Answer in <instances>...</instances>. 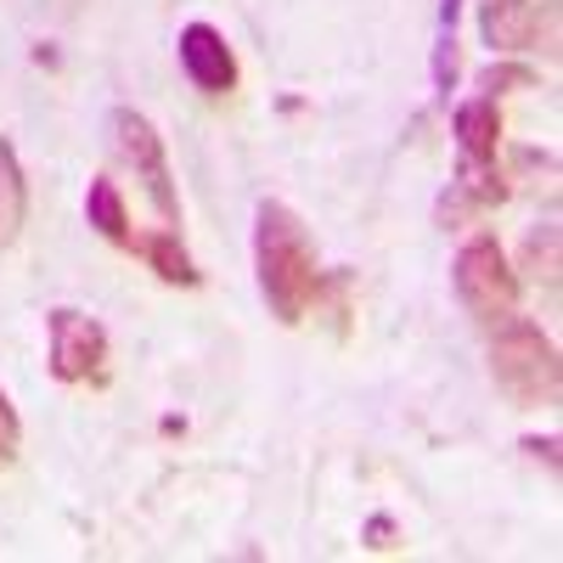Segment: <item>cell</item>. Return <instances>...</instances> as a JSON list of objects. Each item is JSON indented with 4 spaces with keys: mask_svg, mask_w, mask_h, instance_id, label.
I'll return each instance as SVG.
<instances>
[{
    "mask_svg": "<svg viewBox=\"0 0 563 563\" xmlns=\"http://www.w3.org/2000/svg\"><path fill=\"white\" fill-rule=\"evenodd\" d=\"M254 271H260V294L271 316L282 327H299L321 294V265H316V243L305 220L276 198L254 209Z\"/></svg>",
    "mask_w": 563,
    "mask_h": 563,
    "instance_id": "cell-1",
    "label": "cell"
},
{
    "mask_svg": "<svg viewBox=\"0 0 563 563\" xmlns=\"http://www.w3.org/2000/svg\"><path fill=\"white\" fill-rule=\"evenodd\" d=\"M490 378L512 406H558L563 389V361L552 333H541V321L512 310L507 321H496L490 333Z\"/></svg>",
    "mask_w": 563,
    "mask_h": 563,
    "instance_id": "cell-2",
    "label": "cell"
},
{
    "mask_svg": "<svg viewBox=\"0 0 563 563\" xmlns=\"http://www.w3.org/2000/svg\"><path fill=\"white\" fill-rule=\"evenodd\" d=\"M451 288H456L462 310L474 321H485V327H496V321H507L512 310H519V271L507 265V249L490 238V231H474V238L456 249Z\"/></svg>",
    "mask_w": 563,
    "mask_h": 563,
    "instance_id": "cell-3",
    "label": "cell"
},
{
    "mask_svg": "<svg viewBox=\"0 0 563 563\" xmlns=\"http://www.w3.org/2000/svg\"><path fill=\"white\" fill-rule=\"evenodd\" d=\"M45 366H52L57 384L74 389H102L113 378V339L97 316L57 305L45 316Z\"/></svg>",
    "mask_w": 563,
    "mask_h": 563,
    "instance_id": "cell-4",
    "label": "cell"
},
{
    "mask_svg": "<svg viewBox=\"0 0 563 563\" xmlns=\"http://www.w3.org/2000/svg\"><path fill=\"white\" fill-rule=\"evenodd\" d=\"M108 130H113V153L135 169V180L147 186V198H153V209L175 225L180 220V198H175V180H169V153H164V135L153 130V119L147 113H135V108H113V119H108Z\"/></svg>",
    "mask_w": 563,
    "mask_h": 563,
    "instance_id": "cell-5",
    "label": "cell"
},
{
    "mask_svg": "<svg viewBox=\"0 0 563 563\" xmlns=\"http://www.w3.org/2000/svg\"><path fill=\"white\" fill-rule=\"evenodd\" d=\"M175 52H180L186 79H192L203 97H231V90H238V52L225 45V34L214 23H186Z\"/></svg>",
    "mask_w": 563,
    "mask_h": 563,
    "instance_id": "cell-6",
    "label": "cell"
},
{
    "mask_svg": "<svg viewBox=\"0 0 563 563\" xmlns=\"http://www.w3.org/2000/svg\"><path fill=\"white\" fill-rule=\"evenodd\" d=\"M530 0H485L479 29L496 52H530V45H558V0H547V12H525Z\"/></svg>",
    "mask_w": 563,
    "mask_h": 563,
    "instance_id": "cell-7",
    "label": "cell"
},
{
    "mask_svg": "<svg viewBox=\"0 0 563 563\" xmlns=\"http://www.w3.org/2000/svg\"><path fill=\"white\" fill-rule=\"evenodd\" d=\"M130 254L147 260V271H153L158 282H169V288H198V282H203V271L192 265V254H186V243H180L175 225H164V231H135Z\"/></svg>",
    "mask_w": 563,
    "mask_h": 563,
    "instance_id": "cell-8",
    "label": "cell"
},
{
    "mask_svg": "<svg viewBox=\"0 0 563 563\" xmlns=\"http://www.w3.org/2000/svg\"><path fill=\"white\" fill-rule=\"evenodd\" d=\"M23 220H29V175L18 158V141L0 135V254L23 238Z\"/></svg>",
    "mask_w": 563,
    "mask_h": 563,
    "instance_id": "cell-9",
    "label": "cell"
},
{
    "mask_svg": "<svg viewBox=\"0 0 563 563\" xmlns=\"http://www.w3.org/2000/svg\"><path fill=\"white\" fill-rule=\"evenodd\" d=\"M85 220L102 231V238L113 243V249H130V209H124V192H119V180H90V192H85Z\"/></svg>",
    "mask_w": 563,
    "mask_h": 563,
    "instance_id": "cell-10",
    "label": "cell"
},
{
    "mask_svg": "<svg viewBox=\"0 0 563 563\" xmlns=\"http://www.w3.org/2000/svg\"><path fill=\"white\" fill-rule=\"evenodd\" d=\"M525 271H530L536 282H547V288H558V225H552V220L525 238Z\"/></svg>",
    "mask_w": 563,
    "mask_h": 563,
    "instance_id": "cell-11",
    "label": "cell"
},
{
    "mask_svg": "<svg viewBox=\"0 0 563 563\" xmlns=\"http://www.w3.org/2000/svg\"><path fill=\"white\" fill-rule=\"evenodd\" d=\"M501 90H541V74L536 68H519V63L479 68V97H501Z\"/></svg>",
    "mask_w": 563,
    "mask_h": 563,
    "instance_id": "cell-12",
    "label": "cell"
},
{
    "mask_svg": "<svg viewBox=\"0 0 563 563\" xmlns=\"http://www.w3.org/2000/svg\"><path fill=\"white\" fill-rule=\"evenodd\" d=\"M18 445H23V417H18L12 395L0 389V467H12V462H18Z\"/></svg>",
    "mask_w": 563,
    "mask_h": 563,
    "instance_id": "cell-13",
    "label": "cell"
},
{
    "mask_svg": "<svg viewBox=\"0 0 563 563\" xmlns=\"http://www.w3.org/2000/svg\"><path fill=\"white\" fill-rule=\"evenodd\" d=\"M361 541H366L372 552H389V547L400 541V530H395V519H389V512H372V519H366V530H361Z\"/></svg>",
    "mask_w": 563,
    "mask_h": 563,
    "instance_id": "cell-14",
    "label": "cell"
},
{
    "mask_svg": "<svg viewBox=\"0 0 563 563\" xmlns=\"http://www.w3.org/2000/svg\"><path fill=\"white\" fill-rule=\"evenodd\" d=\"M519 451H525V456H536V462H547L552 474H558V434H525V440H519Z\"/></svg>",
    "mask_w": 563,
    "mask_h": 563,
    "instance_id": "cell-15",
    "label": "cell"
},
{
    "mask_svg": "<svg viewBox=\"0 0 563 563\" xmlns=\"http://www.w3.org/2000/svg\"><path fill=\"white\" fill-rule=\"evenodd\" d=\"M456 18H462V0H440V34H456Z\"/></svg>",
    "mask_w": 563,
    "mask_h": 563,
    "instance_id": "cell-16",
    "label": "cell"
}]
</instances>
